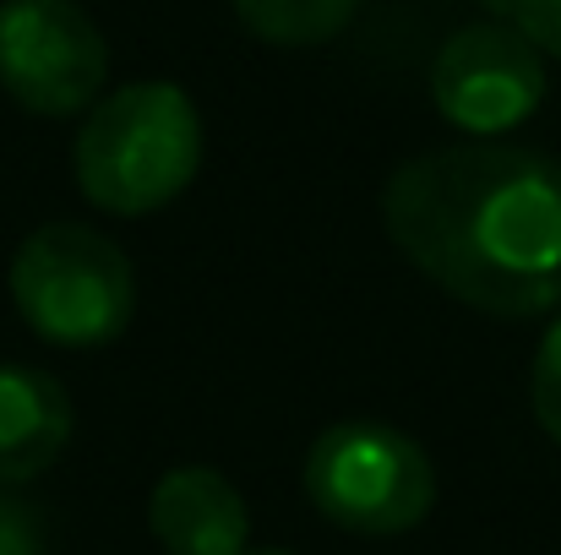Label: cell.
I'll use <instances>...</instances> for the list:
<instances>
[{"label": "cell", "mask_w": 561, "mask_h": 555, "mask_svg": "<svg viewBox=\"0 0 561 555\" xmlns=\"http://www.w3.org/2000/svg\"><path fill=\"white\" fill-rule=\"evenodd\" d=\"M431 104L480 142L518 131L546 104V55L507 22H469L431 60Z\"/></svg>", "instance_id": "obj_6"}, {"label": "cell", "mask_w": 561, "mask_h": 555, "mask_svg": "<svg viewBox=\"0 0 561 555\" xmlns=\"http://www.w3.org/2000/svg\"><path fill=\"white\" fill-rule=\"evenodd\" d=\"M240 555H289V551H240Z\"/></svg>", "instance_id": "obj_13"}, {"label": "cell", "mask_w": 561, "mask_h": 555, "mask_svg": "<svg viewBox=\"0 0 561 555\" xmlns=\"http://www.w3.org/2000/svg\"><path fill=\"white\" fill-rule=\"evenodd\" d=\"M11 305L55 349H104L137 316V267L88 223H44L11 256Z\"/></svg>", "instance_id": "obj_3"}, {"label": "cell", "mask_w": 561, "mask_h": 555, "mask_svg": "<svg viewBox=\"0 0 561 555\" xmlns=\"http://www.w3.org/2000/svg\"><path fill=\"white\" fill-rule=\"evenodd\" d=\"M513 33H524L540 55L561 60V0H491Z\"/></svg>", "instance_id": "obj_12"}, {"label": "cell", "mask_w": 561, "mask_h": 555, "mask_svg": "<svg viewBox=\"0 0 561 555\" xmlns=\"http://www.w3.org/2000/svg\"><path fill=\"white\" fill-rule=\"evenodd\" d=\"M202 170V115L181 82L148 77L104 93L77 142L71 175L77 190L115 218H148L170 207Z\"/></svg>", "instance_id": "obj_2"}, {"label": "cell", "mask_w": 561, "mask_h": 555, "mask_svg": "<svg viewBox=\"0 0 561 555\" xmlns=\"http://www.w3.org/2000/svg\"><path fill=\"white\" fill-rule=\"evenodd\" d=\"M0 555H49V523L33 501L0 485Z\"/></svg>", "instance_id": "obj_11"}, {"label": "cell", "mask_w": 561, "mask_h": 555, "mask_svg": "<svg viewBox=\"0 0 561 555\" xmlns=\"http://www.w3.org/2000/svg\"><path fill=\"white\" fill-rule=\"evenodd\" d=\"M529 403H535L540 430L561 447V311H557V322L546 327L540 349H535V366H529Z\"/></svg>", "instance_id": "obj_10"}, {"label": "cell", "mask_w": 561, "mask_h": 555, "mask_svg": "<svg viewBox=\"0 0 561 555\" xmlns=\"http://www.w3.org/2000/svg\"><path fill=\"white\" fill-rule=\"evenodd\" d=\"M398 256L480 316L561 311V164L513 142L403 159L381 185Z\"/></svg>", "instance_id": "obj_1"}, {"label": "cell", "mask_w": 561, "mask_h": 555, "mask_svg": "<svg viewBox=\"0 0 561 555\" xmlns=\"http://www.w3.org/2000/svg\"><path fill=\"white\" fill-rule=\"evenodd\" d=\"M71 397L49 370L0 366V485L38 479L71 441Z\"/></svg>", "instance_id": "obj_8"}, {"label": "cell", "mask_w": 561, "mask_h": 555, "mask_svg": "<svg viewBox=\"0 0 561 555\" xmlns=\"http://www.w3.org/2000/svg\"><path fill=\"white\" fill-rule=\"evenodd\" d=\"M360 0H234V16L251 38L273 49H317L355 22Z\"/></svg>", "instance_id": "obj_9"}, {"label": "cell", "mask_w": 561, "mask_h": 555, "mask_svg": "<svg viewBox=\"0 0 561 555\" xmlns=\"http://www.w3.org/2000/svg\"><path fill=\"white\" fill-rule=\"evenodd\" d=\"M148 529L170 555H240L251 551L245 496L207 463L170 469L148 496Z\"/></svg>", "instance_id": "obj_7"}, {"label": "cell", "mask_w": 561, "mask_h": 555, "mask_svg": "<svg viewBox=\"0 0 561 555\" xmlns=\"http://www.w3.org/2000/svg\"><path fill=\"white\" fill-rule=\"evenodd\" d=\"M110 44L77 0H0V88L44 120L99 104Z\"/></svg>", "instance_id": "obj_5"}, {"label": "cell", "mask_w": 561, "mask_h": 555, "mask_svg": "<svg viewBox=\"0 0 561 555\" xmlns=\"http://www.w3.org/2000/svg\"><path fill=\"white\" fill-rule=\"evenodd\" d=\"M311 507L360 540H392L431 518L436 469L431 452L387 419H339L306 452Z\"/></svg>", "instance_id": "obj_4"}]
</instances>
